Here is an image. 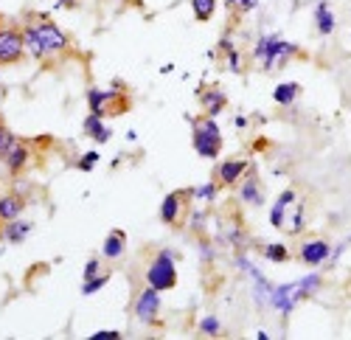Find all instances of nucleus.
<instances>
[{
	"label": "nucleus",
	"instance_id": "f257e3e1",
	"mask_svg": "<svg viewBox=\"0 0 351 340\" xmlns=\"http://www.w3.org/2000/svg\"><path fill=\"white\" fill-rule=\"evenodd\" d=\"M295 51H298L295 45L284 42L278 34H265L256 42V48H253V60L261 62V68H265V71H273L276 65H284Z\"/></svg>",
	"mask_w": 351,
	"mask_h": 340
},
{
	"label": "nucleus",
	"instance_id": "f03ea898",
	"mask_svg": "<svg viewBox=\"0 0 351 340\" xmlns=\"http://www.w3.org/2000/svg\"><path fill=\"white\" fill-rule=\"evenodd\" d=\"M194 152L199 158H219L222 152V130L211 116H199L194 121Z\"/></svg>",
	"mask_w": 351,
	"mask_h": 340
},
{
	"label": "nucleus",
	"instance_id": "7ed1b4c3",
	"mask_svg": "<svg viewBox=\"0 0 351 340\" xmlns=\"http://www.w3.org/2000/svg\"><path fill=\"white\" fill-rule=\"evenodd\" d=\"M146 284L166 293L178 284V265H174V253L171 250H160L158 256L146 267Z\"/></svg>",
	"mask_w": 351,
	"mask_h": 340
},
{
	"label": "nucleus",
	"instance_id": "20e7f679",
	"mask_svg": "<svg viewBox=\"0 0 351 340\" xmlns=\"http://www.w3.org/2000/svg\"><path fill=\"white\" fill-rule=\"evenodd\" d=\"M34 32H37L43 48H45V60H48V56H56V53H65L71 48V37L56 23H51L45 17H37L34 20Z\"/></svg>",
	"mask_w": 351,
	"mask_h": 340
},
{
	"label": "nucleus",
	"instance_id": "39448f33",
	"mask_svg": "<svg viewBox=\"0 0 351 340\" xmlns=\"http://www.w3.org/2000/svg\"><path fill=\"white\" fill-rule=\"evenodd\" d=\"M23 56H25L23 28H17V25H3V32H0V68L17 65Z\"/></svg>",
	"mask_w": 351,
	"mask_h": 340
},
{
	"label": "nucleus",
	"instance_id": "423d86ee",
	"mask_svg": "<svg viewBox=\"0 0 351 340\" xmlns=\"http://www.w3.org/2000/svg\"><path fill=\"white\" fill-rule=\"evenodd\" d=\"M119 99H127L121 82H112L107 90H101V88L87 90V107H90V112H96V116H101V119L107 116V112H119L112 107V101H119Z\"/></svg>",
	"mask_w": 351,
	"mask_h": 340
},
{
	"label": "nucleus",
	"instance_id": "0eeeda50",
	"mask_svg": "<svg viewBox=\"0 0 351 340\" xmlns=\"http://www.w3.org/2000/svg\"><path fill=\"white\" fill-rule=\"evenodd\" d=\"M304 301V293H301V281H292V284H281V287H273L270 290V298L267 304L276 309V313H281L284 318L295 309V304Z\"/></svg>",
	"mask_w": 351,
	"mask_h": 340
},
{
	"label": "nucleus",
	"instance_id": "6e6552de",
	"mask_svg": "<svg viewBox=\"0 0 351 340\" xmlns=\"http://www.w3.org/2000/svg\"><path fill=\"white\" fill-rule=\"evenodd\" d=\"M135 318L146 326L158 324V318H160V290H155L149 284H146V290H141V295L135 298Z\"/></svg>",
	"mask_w": 351,
	"mask_h": 340
},
{
	"label": "nucleus",
	"instance_id": "1a4fd4ad",
	"mask_svg": "<svg viewBox=\"0 0 351 340\" xmlns=\"http://www.w3.org/2000/svg\"><path fill=\"white\" fill-rule=\"evenodd\" d=\"M186 197H189V191L186 194L183 191H171V194L163 197V203H160V219L166 225H178L183 219V214H186Z\"/></svg>",
	"mask_w": 351,
	"mask_h": 340
},
{
	"label": "nucleus",
	"instance_id": "9d476101",
	"mask_svg": "<svg viewBox=\"0 0 351 340\" xmlns=\"http://www.w3.org/2000/svg\"><path fill=\"white\" fill-rule=\"evenodd\" d=\"M247 160H222L219 166H217V183L219 186H233V183H239V178L242 175H247Z\"/></svg>",
	"mask_w": 351,
	"mask_h": 340
},
{
	"label": "nucleus",
	"instance_id": "9b49d317",
	"mask_svg": "<svg viewBox=\"0 0 351 340\" xmlns=\"http://www.w3.org/2000/svg\"><path fill=\"white\" fill-rule=\"evenodd\" d=\"M329 256H332V247H329V242H324V239H312V242H306V245L301 247V262L309 265V267L324 265Z\"/></svg>",
	"mask_w": 351,
	"mask_h": 340
},
{
	"label": "nucleus",
	"instance_id": "f8f14e48",
	"mask_svg": "<svg viewBox=\"0 0 351 340\" xmlns=\"http://www.w3.org/2000/svg\"><path fill=\"white\" fill-rule=\"evenodd\" d=\"M25 211V200L12 191V194H0V225H6L12 219H20V214Z\"/></svg>",
	"mask_w": 351,
	"mask_h": 340
},
{
	"label": "nucleus",
	"instance_id": "ddd939ff",
	"mask_svg": "<svg viewBox=\"0 0 351 340\" xmlns=\"http://www.w3.org/2000/svg\"><path fill=\"white\" fill-rule=\"evenodd\" d=\"M28 158H32V149H28V144H25V141H17V144L12 147V152L6 155V160H3L12 178H17L23 169L28 166Z\"/></svg>",
	"mask_w": 351,
	"mask_h": 340
},
{
	"label": "nucleus",
	"instance_id": "4468645a",
	"mask_svg": "<svg viewBox=\"0 0 351 340\" xmlns=\"http://www.w3.org/2000/svg\"><path fill=\"white\" fill-rule=\"evenodd\" d=\"M199 104H202V110H206V116L217 119L219 112L228 107V96H225L219 88H208V90L199 93Z\"/></svg>",
	"mask_w": 351,
	"mask_h": 340
},
{
	"label": "nucleus",
	"instance_id": "2eb2a0df",
	"mask_svg": "<svg viewBox=\"0 0 351 340\" xmlns=\"http://www.w3.org/2000/svg\"><path fill=\"white\" fill-rule=\"evenodd\" d=\"M295 203V191L292 189H287V191H281V197L273 203V208H270V225L273 228H284L287 225V208Z\"/></svg>",
	"mask_w": 351,
	"mask_h": 340
},
{
	"label": "nucleus",
	"instance_id": "dca6fc26",
	"mask_svg": "<svg viewBox=\"0 0 351 340\" xmlns=\"http://www.w3.org/2000/svg\"><path fill=\"white\" fill-rule=\"evenodd\" d=\"M127 247V234L124 231H110L104 245H101V256L104 259H121Z\"/></svg>",
	"mask_w": 351,
	"mask_h": 340
},
{
	"label": "nucleus",
	"instance_id": "f3484780",
	"mask_svg": "<svg viewBox=\"0 0 351 340\" xmlns=\"http://www.w3.org/2000/svg\"><path fill=\"white\" fill-rule=\"evenodd\" d=\"M84 132L90 135L96 144H104V141H110V135H112V130L101 121V116H96V112H90V116L84 119Z\"/></svg>",
	"mask_w": 351,
	"mask_h": 340
},
{
	"label": "nucleus",
	"instance_id": "a211bd4d",
	"mask_svg": "<svg viewBox=\"0 0 351 340\" xmlns=\"http://www.w3.org/2000/svg\"><path fill=\"white\" fill-rule=\"evenodd\" d=\"M0 228H3V239H6L9 245H20V242L25 239V234L32 231V222L12 219V222H6V225H0Z\"/></svg>",
	"mask_w": 351,
	"mask_h": 340
},
{
	"label": "nucleus",
	"instance_id": "6ab92c4d",
	"mask_svg": "<svg viewBox=\"0 0 351 340\" xmlns=\"http://www.w3.org/2000/svg\"><path fill=\"white\" fill-rule=\"evenodd\" d=\"M23 42H25V53L28 56H34V60H45V48L40 42L37 32H34V23L23 25Z\"/></svg>",
	"mask_w": 351,
	"mask_h": 340
},
{
	"label": "nucleus",
	"instance_id": "aec40b11",
	"mask_svg": "<svg viewBox=\"0 0 351 340\" xmlns=\"http://www.w3.org/2000/svg\"><path fill=\"white\" fill-rule=\"evenodd\" d=\"M335 9L329 3H317L315 9V25H317V32L320 34H332L335 32Z\"/></svg>",
	"mask_w": 351,
	"mask_h": 340
},
{
	"label": "nucleus",
	"instance_id": "412c9836",
	"mask_svg": "<svg viewBox=\"0 0 351 340\" xmlns=\"http://www.w3.org/2000/svg\"><path fill=\"white\" fill-rule=\"evenodd\" d=\"M298 84L295 82H281L278 84V88L273 90V99H276V104H281V107H289L292 101H295L298 99Z\"/></svg>",
	"mask_w": 351,
	"mask_h": 340
},
{
	"label": "nucleus",
	"instance_id": "4be33fe9",
	"mask_svg": "<svg viewBox=\"0 0 351 340\" xmlns=\"http://www.w3.org/2000/svg\"><path fill=\"white\" fill-rule=\"evenodd\" d=\"M239 197H242V203H250V206H261V194H258V180L250 175L245 180V186L239 189Z\"/></svg>",
	"mask_w": 351,
	"mask_h": 340
},
{
	"label": "nucleus",
	"instance_id": "5701e85b",
	"mask_svg": "<svg viewBox=\"0 0 351 340\" xmlns=\"http://www.w3.org/2000/svg\"><path fill=\"white\" fill-rule=\"evenodd\" d=\"M191 9H194V17L199 23H208L217 12V0H191Z\"/></svg>",
	"mask_w": 351,
	"mask_h": 340
},
{
	"label": "nucleus",
	"instance_id": "b1692460",
	"mask_svg": "<svg viewBox=\"0 0 351 340\" xmlns=\"http://www.w3.org/2000/svg\"><path fill=\"white\" fill-rule=\"evenodd\" d=\"M219 194V183H206V186H197L189 191V197H194V200H206V203H214Z\"/></svg>",
	"mask_w": 351,
	"mask_h": 340
},
{
	"label": "nucleus",
	"instance_id": "393cba45",
	"mask_svg": "<svg viewBox=\"0 0 351 340\" xmlns=\"http://www.w3.org/2000/svg\"><path fill=\"white\" fill-rule=\"evenodd\" d=\"M17 141H20V138H17L6 124H0V160H6V155L12 152V147L17 144Z\"/></svg>",
	"mask_w": 351,
	"mask_h": 340
},
{
	"label": "nucleus",
	"instance_id": "a878e982",
	"mask_svg": "<svg viewBox=\"0 0 351 340\" xmlns=\"http://www.w3.org/2000/svg\"><path fill=\"white\" fill-rule=\"evenodd\" d=\"M110 281V273H99V276H93V278H84L82 281V295H93V293H99L104 284Z\"/></svg>",
	"mask_w": 351,
	"mask_h": 340
},
{
	"label": "nucleus",
	"instance_id": "bb28decb",
	"mask_svg": "<svg viewBox=\"0 0 351 340\" xmlns=\"http://www.w3.org/2000/svg\"><path fill=\"white\" fill-rule=\"evenodd\" d=\"M265 256H267L270 262L281 265V262H287V259H289V250H287V245H278V242H273V245H267V247H265Z\"/></svg>",
	"mask_w": 351,
	"mask_h": 340
},
{
	"label": "nucleus",
	"instance_id": "cd10ccee",
	"mask_svg": "<svg viewBox=\"0 0 351 340\" xmlns=\"http://www.w3.org/2000/svg\"><path fill=\"white\" fill-rule=\"evenodd\" d=\"M199 332H202V335H211V337H214V335H219V332H222V324H219V318H214V315H206V318L199 321Z\"/></svg>",
	"mask_w": 351,
	"mask_h": 340
},
{
	"label": "nucleus",
	"instance_id": "c85d7f7f",
	"mask_svg": "<svg viewBox=\"0 0 351 340\" xmlns=\"http://www.w3.org/2000/svg\"><path fill=\"white\" fill-rule=\"evenodd\" d=\"M96 163H99V152L93 149V152H87V155H82V158L76 160V169H82V172H93Z\"/></svg>",
	"mask_w": 351,
	"mask_h": 340
},
{
	"label": "nucleus",
	"instance_id": "c756f323",
	"mask_svg": "<svg viewBox=\"0 0 351 340\" xmlns=\"http://www.w3.org/2000/svg\"><path fill=\"white\" fill-rule=\"evenodd\" d=\"M228 9H242V12H250L256 9V0H225Z\"/></svg>",
	"mask_w": 351,
	"mask_h": 340
},
{
	"label": "nucleus",
	"instance_id": "7c9ffc66",
	"mask_svg": "<svg viewBox=\"0 0 351 340\" xmlns=\"http://www.w3.org/2000/svg\"><path fill=\"white\" fill-rule=\"evenodd\" d=\"M101 273V265H99V259H90L84 265V278H93V276H99Z\"/></svg>",
	"mask_w": 351,
	"mask_h": 340
},
{
	"label": "nucleus",
	"instance_id": "2f4dec72",
	"mask_svg": "<svg viewBox=\"0 0 351 340\" xmlns=\"http://www.w3.org/2000/svg\"><path fill=\"white\" fill-rule=\"evenodd\" d=\"M119 337H121V332H115V329H110V332L101 329V332L93 335V340H119Z\"/></svg>",
	"mask_w": 351,
	"mask_h": 340
},
{
	"label": "nucleus",
	"instance_id": "473e14b6",
	"mask_svg": "<svg viewBox=\"0 0 351 340\" xmlns=\"http://www.w3.org/2000/svg\"><path fill=\"white\" fill-rule=\"evenodd\" d=\"M228 65L233 71H239V51L237 48H228Z\"/></svg>",
	"mask_w": 351,
	"mask_h": 340
},
{
	"label": "nucleus",
	"instance_id": "72a5a7b5",
	"mask_svg": "<svg viewBox=\"0 0 351 340\" xmlns=\"http://www.w3.org/2000/svg\"><path fill=\"white\" fill-rule=\"evenodd\" d=\"M301 225H304V208H298V211H295V219H292L289 231H301Z\"/></svg>",
	"mask_w": 351,
	"mask_h": 340
},
{
	"label": "nucleus",
	"instance_id": "f704fd0d",
	"mask_svg": "<svg viewBox=\"0 0 351 340\" xmlns=\"http://www.w3.org/2000/svg\"><path fill=\"white\" fill-rule=\"evenodd\" d=\"M237 127H239V130L247 127V119H245V116H237Z\"/></svg>",
	"mask_w": 351,
	"mask_h": 340
},
{
	"label": "nucleus",
	"instance_id": "c9c22d12",
	"mask_svg": "<svg viewBox=\"0 0 351 340\" xmlns=\"http://www.w3.org/2000/svg\"><path fill=\"white\" fill-rule=\"evenodd\" d=\"M3 25H6V23H3V14H0V32H3Z\"/></svg>",
	"mask_w": 351,
	"mask_h": 340
},
{
	"label": "nucleus",
	"instance_id": "e433bc0d",
	"mask_svg": "<svg viewBox=\"0 0 351 340\" xmlns=\"http://www.w3.org/2000/svg\"><path fill=\"white\" fill-rule=\"evenodd\" d=\"M0 124H3V121H0Z\"/></svg>",
	"mask_w": 351,
	"mask_h": 340
}]
</instances>
